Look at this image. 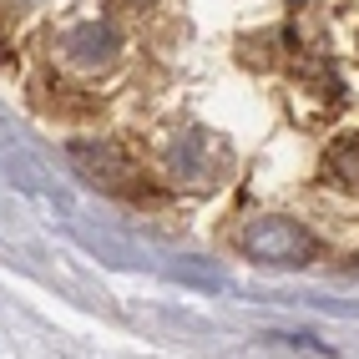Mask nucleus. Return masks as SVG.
I'll use <instances>...</instances> for the list:
<instances>
[{
    "label": "nucleus",
    "mask_w": 359,
    "mask_h": 359,
    "mask_svg": "<svg viewBox=\"0 0 359 359\" xmlns=\"http://www.w3.org/2000/svg\"><path fill=\"white\" fill-rule=\"evenodd\" d=\"M324 177H329L334 187L359 193V137H339V142L324 152Z\"/></svg>",
    "instance_id": "nucleus-4"
},
{
    "label": "nucleus",
    "mask_w": 359,
    "mask_h": 359,
    "mask_svg": "<svg viewBox=\"0 0 359 359\" xmlns=\"http://www.w3.org/2000/svg\"><path fill=\"white\" fill-rule=\"evenodd\" d=\"M238 248L253 263H309V258H319V238L299 228L294 218H253L238 233Z\"/></svg>",
    "instance_id": "nucleus-1"
},
{
    "label": "nucleus",
    "mask_w": 359,
    "mask_h": 359,
    "mask_svg": "<svg viewBox=\"0 0 359 359\" xmlns=\"http://www.w3.org/2000/svg\"><path fill=\"white\" fill-rule=\"evenodd\" d=\"M116 51H122V36H116V26H107V20H86V26L66 31V41H61V61L81 66V71L107 66Z\"/></svg>",
    "instance_id": "nucleus-3"
},
{
    "label": "nucleus",
    "mask_w": 359,
    "mask_h": 359,
    "mask_svg": "<svg viewBox=\"0 0 359 359\" xmlns=\"http://www.w3.org/2000/svg\"><path fill=\"white\" fill-rule=\"evenodd\" d=\"M71 162L81 167L86 182L107 187V193H132V162L122 147H111V142H71Z\"/></svg>",
    "instance_id": "nucleus-2"
}]
</instances>
